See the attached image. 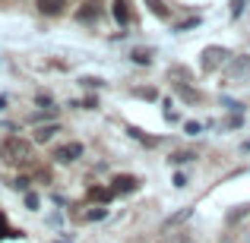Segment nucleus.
<instances>
[{
  "instance_id": "8",
  "label": "nucleus",
  "mask_w": 250,
  "mask_h": 243,
  "mask_svg": "<svg viewBox=\"0 0 250 243\" xmlns=\"http://www.w3.org/2000/svg\"><path fill=\"white\" fill-rule=\"evenodd\" d=\"M89 196H92V199H98V202H108L114 193H111V189H104V187H92V189H89Z\"/></svg>"
},
{
  "instance_id": "15",
  "label": "nucleus",
  "mask_w": 250,
  "mask_h": 243,
  "mask_svg": "<svg viewBox=\"0 0 250 243\" xmlns=\"http://www.w3.org/2000/svg\"><path fill=\"white\" fill-rule=\"evenodd\" d=\"M25 206H29V208H38V196L29 193V196H25Z\"/></svg>"
},
{
  "instance_id": "7",
  "label": "nucleus",
  "mask_w": 250,
  "mask_h": 243,
  "mask_svg": "<svg viewBox=\"0 0 250 243\" xmlns=\"http://www.w3.org/2000/svg\"><path fill=\"white\" fill-rule=\"evenodd\" d=\"M76 19L80 22H92V19H98V10H95V3H85V10L76 13Z\"/></svg>"
},
{
  "instance_id": "16",
  "label": "nucleus",
  "mask_w": 250,
  "mask_h": 243,
  "mask_svg": "<svg viewBox=\"0 0 250 243\" xmlns=\"http://www.w3.org/2000/svg\"><path fill=\"white\" fill-rule=\"evenodd\" d=\"M35 101H38V104H42V108H51V104H54V101H51V95H38V98H35Z\"/></svg>"
},
{
  "instance_id": "12",
  "label": "nucleus",
  "mask_w": 250,
  "mask_h": 243,
  "mask_svg": "<svg viewBox=\"0 0 250 243\" xmlns=\"http://www.w3.org/2000/svg\"><path fill=\"white\" fill-rule=\"evenodd\" d=\"M104 215H108V212H104V208H92V212L85 215V218H89V221H102Z\"/></svg>"
},
{
  "instance_id": "20",
  "label": "nucleus",
  "mask_w": 250,
  "mask_h": 243,
  "mask_svg": "<svg viewBox=\"0 0 250 243\" xmlns=\"http://www.w3.org/2000/svg\"><path fill=\"white\" fill-rule=\"evenodd\" d=\"M247 149H250V142H244V152H247Z\"/></svg>"
},
{
  "instance_id": "17",
  "label": "nucleus",
  "mask_w": 250,
  "mask_h": 243,
  "mask_svg": "<svg viewBox=\"0 0 250 243\" xmlns=\"http://www.w3.org/2000/svg\"><path fill=\"white\" fill-rule=\"evenodd\" d=\"M6 234V224H3V212H0V237Z\"/></svg>"
},
{
  "instance_id": "1",
  "label": "nucleus",
  "mask_w": 250,
  "mask_h": 243,
  "mask_svg": "<svg viewBox=\"0 0 250 243\" xmlns=\"http://www.w3.org/2000/svg\"><path fill=\"white\" fill-rule=\"evenodd\" d=\"M0 158H3V164H25L32 158V142L10 136V139L0 142Z\"/></svg>"
},
{
  "instance_id": "5",
  "label": "nucleus",
  "mask_w": 250,
  "mask_h": 243,
  "mask_svg": "<svg viewBox=\"0 0 250 243\" xmlns=\"http://www.w3.org/2000/svg\"><path fill=\"white\" fill-rule=\"evenodd\" d=\"M57 130H61L57 123H48V127H38V130H35V142H51V139H54V133H57Z\"/></svg>"
},
{
  "instance_id": "9",
  "label": "nucleus",
  "mask_w": 250,
  "mask_h": 243,
  "mask_svg": "<svg viewBox=\"0 0 250 243\" xmlns=\"http://www.w3.org/2000/svg\"><path fill=\"white\" fill-rule=\"evenodd\" d=\"M193 158H196L193 152H177V155H171V158H168V164H184V161H193Z\"/></svg>"
},
{
  "instance_id": "14",
  "label": "nucleus",
  "mask_w": 250,
  "mask_h": 243,
  "mask_svg": "<svg viewBox=\"0 0 250 243\" xmlns=\"http://www.w3.org/2000/svg\"><path fill=\"white\" fill-rule=\"evenodd\" d=\"M174 187H177V189L187 187V174H174Z\"/></svg>"
},
{
  "instance_id": "3",
  "label": "nucleus",
  "mask_w": 250,
  "mask_h": 243,
  "mask_svg": "<svg viewBox=\"0 0 250 243\" xmlns=\"http://www.w3.org/2000/svg\"><path fill=\"white\" fill-rule=\"evenodd\" d=\"M35 6H38L42 16H61L63 6H67V0H35Z\"/></svg>"
},
{
  "instance_id": "6",
  "label": "nucleus",
  "mask_w": 250,
  "mask_h": 243,
  "mask_svg": "<svg viewBox=\"0 0 250 243\" xmlns=\"http://www.w3.org/2000/svg\"><path fill=\"white\" fill-rule=\"evenodd\" d=\"M111 13H114V19H117V22H121V25H127V22H130V13H127V0H114V10H111Z\"/></svg>"
},
{
  "instance_id": "10",
  "label": "nucleus",
  "mask_w": 250,
  "mask_h": 243,
  "mask_svg": "<svg viewBox=\"0 0 250 243\" xmlns=\"http://www.w3.org/2000/svg\"><path fill=\"white\" fill-rule=\"evenodd\" d=\"M130 57H133V63H140V67H149V63H152V57H149L146 51H133Z\"/></svg>"
},
{
  "instance_id": "19",
  "label": "nucleus",
  "mask_w": 250,
  "mask_h": 243,
  "mask_svg": "<svg viewBox=\"0 0 250 243\" xmlns=\"http://www.w3.org/2000/svg\"><path fill=\"white\" fill-rule=\"evenodd\" d=\"M6 108V98H0V111H3Z\"/></svg>"
},
{
  "instance_id": "4",
  "label": "nucleus",
  "mask_w": 250,
  "mask_h": 243,
  "mask_svg": "<svg viewBox=\"0 0 250 243\" xmlns=\"http://www.w3.org/2000/svg\"><path fill=\"white\" fill-rule=\"evenodd\" d=\"M136 189H140V180H136V177H130V174H124V177H114L111 193H136Z\"/></svg>"
},
{
  "instance_id": "18",
  "label": "nucleus",
  "mask_w": 250,
  "mask_h": 243,
  "mask_svg": "<svg viewBox=\"0 0 250 243\" xmlns=\"http://www.w3.org/2000/svg\"><path fill=\"white\" fill-rule=\"evenodd\" d=\"M162 243H171V240H162ZM174 243H187V237H181V240H174Z\"/></svg>"
},
{
  "instance_id": "13",
  "label": "nucleus",
  "mask_w": 250,
  "mask_h": 243,
  "mask_svg": "<svg viewBox=\"0 0 250 243\" xmlns=\"http://www.w3.org/2000/svg\"><path fill=\"white\" fill-rule=\"evenodd\" d=\"M184 130H187L190 136H196V133H203V123H187V127H184Z\"/></svg>"
},
{
  "instance_id": "11",
  "label": "nucleus",
  "mask_w": 250,
  "mask_h": 243,
  "mask_svg": "<svg viewBox=\"0 0 250 243\" xmlns=\"http://www.w3.org/2000/svg\"><path fill=\"white\" fill-rule=\"evenodd\" d=\"M241 13H244V0H231V16L238 19Z\"/></svg>"
},
{
  "instance_id": "2",
  "label": "nucleus",
  "mask_w": 250,
  "mask_h": 243,
  "mask_svg": "<svg viewBox=\"0 0 250 243\" xmlns=\"http://www.w3.org/2000/svg\"><path fill=\"white\" fill-rule=\"evenodd\" d=\"M76 158H83V146H80V142H67V146H61L54 152V161L57 164H73Z\"/></svg>"
}]
</instances>
